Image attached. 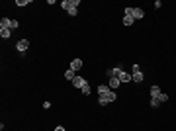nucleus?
<instances>
[{"label":"nucleus","instance_id":"1","mask_svg":"<svg viewBox=\"0 0 176 131\" xmlns=\"http://www.w3.org/2000/svg\"><path fill=\"white\" fill-rule=\"evenodd\" d=\"M80 4V0H63L61 8L69 12V16H76V6Z\"/></svg>","mask_w":176,"mask_h":131},{"label":"nucleus","instance_id":"2","mask_svg":"<svg viewBox=\"0 0 176 131\" xmlns=\"http://www.w3.org/2000/svg\"><path fill=\"white\" fill-rule=\"evenodd\" d=\"M114 100H118V96H115V90H110L108 94H100V96H98V104H100V106H106V104L114 102Z\"/></svg>","mask_w":176,"mask_h":131},{"label":"nucleus","instance_id":"3","mask_svg":"<svg viewBox=\"0 0 176 131\" xmlns=\"http://www.w3.org/2000/svg\"><path fill=\"white\" fill-rule=\"evenodd\" d=\"M143 73H141V69H139V65H133V73H131V80L133 82H143Z\"/></svg>","mask_w":176,"mask_h":131},{"label":"nucleus","instance_id":"4","mask_svg":"<svg viewBox=\"0 0 176 131\" xmlns=\"http://www.w3.org/2000/svg\"><path fill=\"white\" fill-rule=\"evenodd\" d=\"M28 47H29V39H20V41H18V43H16V49L20 51V55H22V57H24V55H25V51H28Z\"/></svg>","mask_w":176,"mask_h":131},{"label":"nucleus","instance_id":"5","mask_svg":"<svg viewBox=\"0 0 176 131\" xmlns=\"http://www.w3.org/2000/svg\"><path fill=\"white\" fill-rule=\"evenodd\" d=\"M131 16L135 18V20H143L145 18V12L141 8H137V6H131Z\"/></svg>","mask_w":176,"mask_h":131},{"label":"nucleus","instance_id":"6","mask_svg":"<svg viewBox=\"0 0 176 131\" xmlns=\"http://www.w3.org/2000/svg\"><path fill=\"white\" fill-rule=\"evenodd\" d=\"M73 84L76 86V88H84V86H88V80H86V78H82V76H74V80H73Z\"/></svg>","mask_w":176,"mask_h":131},{"label":"nucleus","instance_id":"7","mask_svg":"<svg viewBox=\"0 0 176 131\" xmlns=\"http://www.w3.org/2000/svg\"><path fill=\"white\" fill-rule=\"evenodd\" d=\"M118 78H119V80H121V84H125V82H129L131 80V74L129 73H125V70H119V74H118Z\"/></svg>","mask_w":176,"mask_h":131},{"label":"nucleus","instance_id":"8","mask_svg":"<svg viewBox=\"0 0 176 131\" xmlns=\"http://www.w3.org/2000/svg\"><path fill=\"white\" fill-rule=\"evenodd\" d=\"M70 69H73L74 73L82 69V59H73V61H70Z\"/></svg>","mask_w":176,"mask_h":131},{"label":"nucleus","instance_id":"9","mask_svg":"<svg viewBox=\"0 0 176 131\" xmlns=\"http://www.w3.org/2000/svg\"><path fill=\"white\" fill-rule=\"evenodd\" d=\"M121 84V80H119L118 76H114V78H110V82H108V86H110L112 90H115V88H118V86Z\"/></svg>","mask_w":176,"mask_h":131},{"label":"nucleus","instance_id":"10","mask_svg":"<svg viewBox=\"0 0 176 131\" xmlns=\"http://www.w3.org/2000/svg\"><path fill=\"white\" fill-rule=\"evenodd\" d=\"M119 70H121V67H115V69H108V70H106V74H108L110 78H114V76H118V74H119Z\"/></svg>","mask_w":176,"mask_h":131},{"label":"nucleus","instance_id":"11","mask_svg":"<svg viewBox=\"0 0 176 131\" xmlns=\"http://www.w3.org/2000/svg\"><path fill=\"white\" fill-rule=\"evenodd\" d=\"M160 94H163V92H160V88H159V86H151V98H159V96Z\"/></svg>","mask_w":176,"mask_h":131},{"label":"nucleus","instance_id":"12","mask_svg":"<svg viewBox=\"0 0 176 131\" xmlns=\"http://www.w3.org/2000/svg\"><path fill=\"white\" fill-rule=\"evenodd\" d=\"M74 76H76V73H74L73 69H67V70H65V78H67V80L73 82V80H74Z\"/></svg>","mask_w":176,"mask_h":131},{"label":"nucleus","instance_id":"13","mask_svg":"<svg viewBox=\"0 0 176 131\" xmlns=\"http://www.w3.org/2000/svg\"><path fill=\"white\" fill-rule=\"evenodd\" d=\"M110 90H112V88H110L108 84H100V86H98V94H108Z\"/></svg>","mask_w":176,"mask_h":131},{"label":"nucleus","instance_id":"14","mask_svg":"<svg viewBox=\"0 0 176 131\" xmlns=\"http://www.w3.org/2000/svg\"><path fill=\"white\" fill-rule=\"evenodd\" d=\"M133 24H135L133 16H123V25H133Z\"/></svg>","mask_w":176,"mask_h":131},{"label":"nucleus","instance_id":"15","mask_svg":"<svg viewBox=\"0 0 176 131\" xmlns=\"http://www.w3.org/2000/svg\"><path fill=\"white\" fill-rule=\"evenodd\" d=\"M10 33H12V29H0V37H2V39H8Z\"/></svg>","mask_w":176,"mask_h":131},{"label":"nucleus","instance_id":"16","mask_svg":"<svg viewBox=\"0 0 176 131\" xmlns=\"http://www.w3.org/2000/svg\"><path fill=\"white\" fill-rule=\"evenodd\" d=\"M28 4H31V0H16V6H20V8H24Z\"/></svg>","mask_w":176,"mask_h":131},{"label":"nucleus","instance_id":"17","mask_svg":"<svg viewBox=\"0 0 176 131\" xmlns=\"http://www.w3.org/2000/svg\"><path fill=\"white\" fill-rule=\"evenodd\" d=\"M159 100H160V104H163V102H168V94H164V92H163V94L159 96Z\"/></svg>","mask_w":176,"mask_h":131},{"label":"nucleus","instance_id":"18","mask_svg":"<svg viewBox=\"0 0 176 131\" xmlns=\"http://www.w3.org/2000/svg\"><path fill=\"white\" fill-rule=\"evenodd\" d=\"M90 84H88V86H84V88H82V94H84V96H88V94H90Z\"/></svg>","mask_w":176,"mask_h":131},{"label":"nucleus","instance_id":"19","mask_svg":"<svg viewBox=\"0 0 176 131\" xmlns=\"http://www.w3.org/2000/svg\"><path fill=\"white\" fill-rule=\"evenodd\" d=\"M159 104H160V100H159V98H151V106H153V108H157Z\"/></svg>","mask_w":176,"mask_h":131},{"label":"nucleus","instance_id":"20","mask_svg":"<svg viewBox=\"0 0 176 131\" xmlns=\"http://www.w3.org/2000/svg\"><path fill=\"white\" fill-rule=\"evenodd\" d=\"M18 25H20V24H18V20H12V22H10V29H16Z\"/></svg>","mask_w":176,"mask_h":131},{"label":"nucleus","instance_id":"21","mask_svg":"<svg viewBox=\"0 0 176 131\" xmlns=\"http://www.w3.org/2000/svg\"><path fill=\"white\" fill-rule=\"evenodd\" d=\"M55 131H65V127H63V125H57V127H55Z\"/></svg>","mask_w":176,"mask_h":131}]
</instances>
